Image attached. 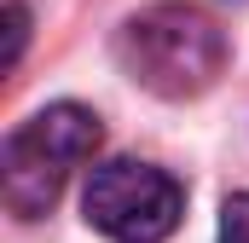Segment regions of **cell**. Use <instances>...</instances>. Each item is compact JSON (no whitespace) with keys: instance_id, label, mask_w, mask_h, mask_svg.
Segmentation results:
<instances>
[{"instance_id":"obj_1","label":"cell","mask_w":249,"mask_h":243,"mask_svg":"<svg viewBox=\"0 0 249 243\" xmlns=\"http://www.w3.org/2000/svg\"><path fill=\"white\" fill-rule=\"evenodd\" d=\"M116 58L139 87H151L162 99H197L226 69V35L197 6L168 0V6H151L122 23Z\"/></svg>"},{"instance_id":"obj_2","label":"cell","mask_w":249,"mask_h":243,"mask_svg":"<svg viewBox=\"0 0 249 243\" xmlns=\"http://www.w3.org/2000/svg\"><path fill=\"white\" fill-rule=\"evenodd\" d=\"M99 139L105 127L87 104H47L23 127H12L6 139V156H0V191H6V208L18 220H35L58 203L64 180L99 156Z\"/></svg>"},{"instance_id":"obj_3","label":"cell","mask_w":249,"mask_h":243,"mask_svg":"<svg viewBox=\"0 0 249 243\" xmlns=\"http://www.w3.org/2000/svg\"><path fill=\"white\" fill-rule=\"evenodd\" d=\"M81 208L110 243H162V238H174V226L186 214V191L157 162L116 156V162L93 168Z\"/></svg>"},{"instance_id":"obj_4","label":"cell","mask_w":249,"mask_h":243,"mask_svg":"<svg viewBox=\"0 0 249 243\" xmlns=\"http://www.w3.org/2000/svg\"><path fill=\"white\" fill-rule=\"evenodd\" d=\"M220 243H249V191L226 197V208H220Z\"/></svg>"},{"instance_id":"obj_5","label":"cell","mask_w":249,"mask_h":243,"mask_svg":"<svg viewBox=\"0 0 249 243\" xmlns=\"http://www.w3.org/2000/svg\"><path fill=\"white\" fill-rule=\"evenodd\" d=\"M6 64H18V52H23V41H29V12H23V0H6Z\"/></svg>"}]
</instances>
